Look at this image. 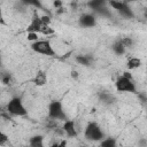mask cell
I'll return each mask as SVG.
<instances>
[{
  "mask_svg": "<svg viewBox=\"0 0 147 147\" xmlns=\"http://www.w3.org/2000/svg\"><path fill=\"white\" fill-rule=\"evenodd\" d=\"M7 109L10 114H14V115H25L26 114V110L23 107V105L18 98L11 99L7 106Z\"/></svg>",
  "mask_w": 147,
  "mask_h": 147,
  "instance_id": "1",
  "label": "cell"
},
{
  "mask_svg": "<svg viewBox=\"0 0 147 147\" xmlns=\"http://www.w3.org/2000/svg\"><path fill=\"white\" fill-rule=\"evenodd\" d=\"M85 137L87 139H91V140H99L103 137V133L100 130V127L98 126V124L90 123L85 130Z\"/></svg>",
  "mask_w": 147,
  "mask_h": 147,
  "instance_id": "2",
  "label": "cell"
},
{
  "mask_svg": "<svg viewBox=\"0 0 147 147\" xmlns=\"http://www.w3.org/2000/svg\"><path fill=\"white\" fill-rule=\"evenodd\" d=\"M32 49L38 52V53L45 54V55H54V51H53L51 44L46 40L36 41L34 44H32Z\"/></svg>",
  "mask_w": 147,
  "mask_h": 147,
  "instance_id": "3",
  "label": "cell"
},
{
  "mask_svg": "<svg viewBox=\"0 0 147 147\" xmlns=\"http://www.w3.org/2000/svg\"><path fill=\"white\" fill-rule=\"evenodd\" d=\"M116 88L118 91H123V92H134L136 91V87L133 85V83L131 82L130 78H126V77H121L117 79L116 82Z\"/></svg>",
  "mask_w": 147,
  "mask_h": 147,
  "instance_id": "4",
  "label": "cell"
},
{
  "mask_svg": "<svg viewBox=\"0 0 147 147\" xmlns=\"http://www.w3.org/2000/svg\"><path fill=\"white\" fill-rule=\"evenodd\" d=\"M49 116L52 118H65V115L63 114V110H62V106L60 102L57 101H54L49 105Z\"/></svg>",
  "mask_w": 147,
  "mask_h": 147,
  "instance_id": "5",
  "label": "cell"
},
{
  "mask_svg": "<svg viewBox=\"0 0 147 147\" xmlns=\"http://www.w3.org/2000/svg\"><path fill=\"white\" fill-rule=\"evenodd\" d=\"M41 28H42L41 20L38 17V15H34V17L32 18L31 24H30V25H29V28H28L29 32H38V31H40V30H41Z\"/></svg>",
  "mask_w": 147,
  "mask_h": 147,
  "instance_id": "6",
  "label": "cell"
},
{
  "mask_svg": "<svg viewBox=\"0 0 147 147\" xmlns=\"http://www.w3.org/2000/svg\"><path fill=\"white\" fill-rule=\"evenodd\" d=\"M63 130L64 132H67L68 136L72 137V136H76V130H75V123L72 121H68L64 123L63 125Z\"/></svg>",
  "mask_w": 147,
  "mask_h": 147,
  "instance_id": "7",
  "label": "cell"
},
{
  "mask_svg": "<svg viewBox=\"0 0 147 147\" xmlns=\"http://www.w3.org/2000/svg\"><path fill=\"white\" fill-rule=\"evenodd\" d=\"M80 23H82L84 26H93V25L95 24V20H94V17H93L92 15L86 14V15H83V16H82Z\"/></svg>",
  "mask_w": 147,
  "mask_h": 147,
  "instance_id": "8",
  "label": "cell"
},
{
  "mask_svg": "<svg viewBox=\"0 0 147 147\" xmlns=\"http://www.w3.org/2000/svg\"><path fill=\"white\" fill-rule=\"evenodd\" d=\"M46 80H47L46 75H45L42 71L38 72L37 76H36V78H34V83H36L37 85H44V84L46 83Z\"/></svg>",
  "mask_w": 147,
  "mask_h": 147,
  "instance_id": "9",
  "label": "cell"
},
{
  "mask_svg": "<svg viewBox=\"0 0 147 147\" xmlns=\"http://www.w3.org/2000/svg\"><path fill=\"white\" fill-rule=\"evenodd\" d=\"M140 60L138 59V57H132V59H130L129 60V62H127V68L129 69H134V68H138L139 65H140Z\"/></svg>",
  "mask_w": 147,
  "mask_h": 147,
  "instance_id": "10",
  "label": "cell"
},
{
  "mask_svg": "<svg viewBox=\"0 0 147 147\" xmlns=\"http://www.w3.org/2000/svg\"><path fill=\"white\" fill-rule=\"evenodd\" d=\"M30 145L33 146V147H41V146H42V138H41L40 136L33 137V138L30 140Z\"/></svg>",
  "mask_w": 147,
  "mask_h": 147,
  "instance_id": "11",
  "label": "cell"
},
{
  "mask_svg": "<svg viewBox=\"0 0 147 147\" xmlns=\"http://www.w3.org/2000/svg\"><path fill=\"white\" fill-rule=\"evenodd\" d=\"M103 0H91L90 2H88V6L91 7V8H93V9H96V10H99L100 8H101V6L103 5Z\"/></svg>",
  "mask_w": 147,
  "mask_h": 147,
  "instance_id": "12",
  "label": "cell"
},
{
  "mask_svg": "<svg viewBox=\"0 0 147 147\" xmlns=\"http://www.w3.org/2000/svg\"><path fill=\"white\" fill-rule=\"evenodd\" d=\"M124 45L122 44V41L119 40V41H117V42H115L114 44V46H113V48H114V51L117 53V54H123L124 53Z\"/></svg>",
  "mask_w": 147,
  "mask_h": 147,
  "instance_id": "13",
  "label": "cell"
},
{
  "mask_svg": "<svg viewBox=\"0 0 147 147\" xmlns=\"http://www.w3.org/2000/svg\"><path fill=\"white\" fill-rule=\"evenodd\" d=\"M122 15H124V16H127V17H132L133 16V14H132V11H131V9L124 3V6L122 7V9L121 10H118Z\"/></svg>",
  "mask_w": 147,
  "mask_h": 147,
  "instance_id": "14",
  "label": "cell"
},
{
  "mask_svg": "<svg viewBox=\"0 0 147 147\" xmlns=\"http://www.w3.org/2000/svg\"><path fill=\"white\" fill-rule=\"evenodd\" d=\"M110 6L115 9H117V10H121L122 7L124 6V2H122L119 0H110Z\"/></svg>",
  "mask_w": 147,
  "mask_h": 147,
  "instance_id": "15",
  "label": "cell"
},
{
  "mask_svg": "<svg viewBox=\"0 0 147 147\" xmlns=\"http://www.w3.org/2000/svg\"><path fill=\"white\" fill-rule=\"evenodd\" d=\"M101 145H102L103 147H114V146H115V141H114L113 139H107V140H105L103 142H101Z\"/></svg>",
  "mask_w": 147,
  "mask_h": 147,
  "instance_id": "16",
  "label": "cell"
},
{
  "mask_svg": "<svg viewBox=\"0 0 147 147\" xmlns=\"http://www.w3.org/2000/svg\"><path fill=\"white\" fill-rule=\"evenodd\" d=\"M23 2H25V3H29V5H33V6H37L38 8H41V5L39 3V1L38 0H22Z\"/></svg>",
  "mask_w": 147,
  "mask_h": 147,
  "instance_id": "17",
  "label": "cell"
},
{
  "mask_svg": "<svg viewBox=\"0 0 147 147\" xmlns=\"http://www.w3.org/2000/svg\"><path fill=\"white\" fill-rule=\"evenodd\" d=\"M77 61H78L79 63H82V64H85V65L88 64V60H87L85 56H77Z\"/></svg>",
  "mask_w": 147,
  "mask_h": 147,
  "instance_id": "18",
  "label": "cell"
},
{
  "mask_svg": "<svg viewBox=\"0 0 147 147\" xmlns=\"http://www.w3.org/2000/svg\"><path fill=\"white\" fill-rule=\"evenodd\" d=\"M28 39H29V40H36V41H37V39H38V34H37V32H29V34H28Z\"/></svg>",
  "mask_w": 147,
  "mask_h": 147,
  "instance_id": "19",
  "label": "cell"
},
{
  "mask_svg": "<svg viewBox=\"0 0 147 147\" xmlns=\"http://www.w3.org/2000/svg\"><path fill=\"white\" fill-rule=\"evenodd\" d=\"M124 46H132V39L131 38H124L121 40Z\"/></svg>",
  "mask_w": 147,
  "mask_h": 147,
  "instance_id": "20",
  "label": "cell"
},
{
  "mask_svg": "<svg viewBox=\"0 0 147 147\" xmlns=\"http://www.w3.org/2000/svg\"><path fill=\"white\" fill-rule=\"evenodd\" d=\"M40 20H41V23H42L44 25H48V23H49V21H51V20H49V17H48V16H46V15H45V16H41V17H40Z\"/></svg>",
  "mask_w": 147,
  "mask_h": 147,
  "instance_id": "21",
  "label": "cell"
},
{
  "mask_svg": "<svg viewBox=\"0 0 147 147\" xmlns=\"http://www.w3.org/2000/svg\"><path fill=\"white\" fill-rule=\"evenodd\" d=\"M0 137H1V138H0V145H2V144L7 140V136H5L3 133H1V134H0Z\"/></svg>",
  "mask_w": 147,
  "mask_h": 147,
  "instance_id": "22",
  "label": "cell"
},
{
  "mask_svg": "<svg viewBox=\"0 0 147 147\" xmlns=\"http://www.w3.org/2000/svg\"><path fill=\"white\" fill-rule=\"evenodd\" d=\"M9 82H10V77H9V76H5V77L2 78V83H3V84H9Z\"/></svg>",
  "mask_w": 147,
  "mask_h": 147,
  "instance_id": "23",
  "label": "cell"
},
{
  "mask_svg": "<svg viewBox=\"0 0 147 147\" xmlns=\"http://www.w3.org/2000/svg\"><path fill=\"white\" fill-rule=\"evenodd\" d=\"M54 6H55V7H60V6H61V1H60V0L54 1Z\"/></svg>",
  "mask_w": 147,
  "mask_h": 147,
  "instance_id": "24",
  "label": "cell"
},
{
  "mask_svg": "<svg viewBox=\"0 0 147 147\" xmlns=\"http://www.w3.org/2000/svg\"><path fill=\"white\" fill-rule=\"evenodd\" d=\"M123 76H124V77H126V78H130V79L132 78V77H131V75H130L129 72H124V75H123Z\"/></svg>",
  "mask_w": 147,
  "mask_h": 147,
  "instance_id": "25",
  "label": "cell"
},
{
  "mask_svg": "<svg viewBox=\"0 0 147 147\" xmlns=\"http://www.w3.org/2000/svg\"><path fill=\"white\" fill-rule=\"evenodd\" d=\"M72 77H77V72L74 71V72H72Z\"/></svg>",
  "mask_w": 147,
  "mask_h": 147,
  "instance_id": "26",
  "label": "cell"
},
{
  "mask_svg": "<svg viewBox=\"0 0 147 147\" xmlns=\"http://www.w3.org/2000/svg\"><path fill=\"white\" fill-rule=\"evenodd\" d=\"M144 14H145V16L147 17V9H145V10H144Z\"/></svg>",
  "mask_w": 147,
  "mask_h": 147,
  "instance_id": "27",
  "label": "cell"
}]
</instances>
